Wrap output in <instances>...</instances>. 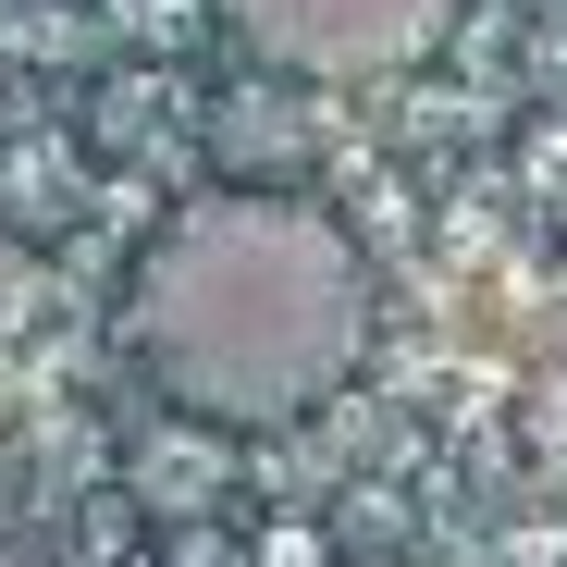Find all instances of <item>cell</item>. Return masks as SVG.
<instances>
[{"mask_svg":"<svg viewBox=\"0 0 567 567\" xmlns=\"http://www.w3.org/2000/svg\"><path fill=\"white\" fill-rule=\"evenodd\" d=\"M370 346V271L346 223L309 198H198L185 223L148 235L136 259V358L173 395V420L259 432V420H309Z\"/></svg>","mask_w":567,"mask_h":567,"instance_id":"cell-1","label":"cell"},{"mask_svg":"<svg viewBox=\"0 0 567 567\" xmlns=\"http://www.w3.org/2000/svg\"><path fill=\"white\" fill-rule=\"evenodd\" d=\"M456 0H223V25L297 86H358V74H395L444 38Z\"/></svg>","mask_w":567,"mask_h":567,"instance_id":"cell-2","label":"cell"},{"mask_svg":"<svg viewBox=\"0 0 567 567\" xmlns=\"http://www.w3.org/2000/svg\"><path fill=\"white\" fill-rule=\"evenodd\" d=\"M223 482H235V456H223L210 420H161V432L136 444V506H148V518H210Z\"/></svg>","mask_w":567,"mask_h":567,"instance_id":"cell-3","label":"cell"},{"mask_svg":"<svg viewBox=\"0 0 567 567\" xmlns=\"http://www.w3.org/2000/svg\"><path fill=\"white\" fill-rule=\"evenodd\" d=\"M518 444H530L543 482H567V358H555V370H530V395H518Z\"/></svg>","mask_w":567,"mask_h":567,"instance_id":"cell-4","label":"cell"},{"mask_svg":"<svg viewBox=\"0 0 567 567\" xmlns=\"http://www.w3.org/2000/svg\"><path fill=\"white\" fill-rule=\"evenodd\" d=\"M25 309H38V259H25V247H13V235H0V333H13V321H25Z\"/></svg>","mask_w":567,"mask_h":567,"instance_id":"cell-5","label":"cell"},{"mask_svg":"<svg viewBox=\"0 0 567 567\" xmlns=\"http://www.w3.org/2000/svg\"><path fill=\"white\" fill-rule=\"evenodd\" d=\"M543 86H555V100H567V38H543Z\"/></svg>","mask_w":567,"mask_h":567,"instance_id":"cell-6","label":"cell"}]
</instances>
